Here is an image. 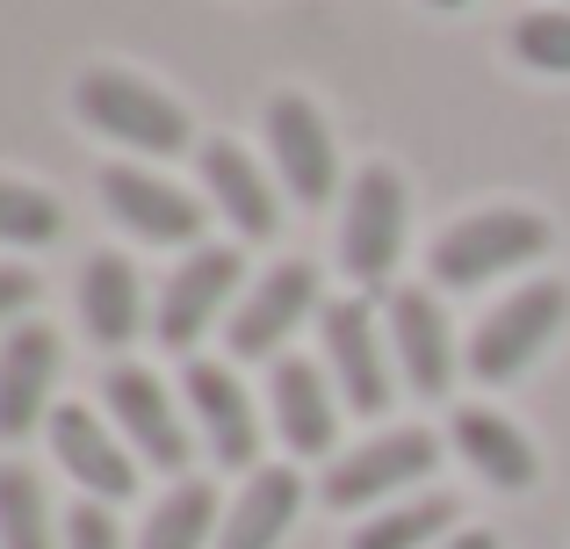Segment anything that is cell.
I'll return each mask as SVG.
<instances>
[{"label":"cell","instance_id":"obj_24","mask_svg":"<svg viewBox=\"0 0 570 549\" xmlns=\"http://www.w3.org/2000/svg\"><path fill=\"white\" fill-rule=\"evenodd\" d=\"M66 232V210L37 182H0V246H51Z\"/></svg>","mask_w":570,"mask_h":549},{"label":"cell","instance_id":"obj_15","mask_svg":"<svg viewBox=\"0 0 570 549\" xmlns=\"http://www.w3.org/2000/svg\"><path fill=\"white\" fill-rule=\"evenodd\" d=\"M188 405H195L203 441L224 470H261V420H253V398H246V383H238V369L195 362L188 369Z\"/></svg>","mask_w":570,"mask_h":549},{"label":"cell","instance_id":"obj_6","mask_svg":"<svg viewBox=\"0 0 570 549\" xmlns=\"http://www.w3.org/2000/svg\"><path fill=\"white\" fill-rule=\"evenodd\" d=\"M441 463V434H426V427H397V434H376L368 449L340 455L333 470H325V507L340 513H362V507H397V492H412L426 470Z\"/></svg>","mask_w":570,"mask_h":549},{"label":"cell","instance_id":"obj_21","mask_svg":"<svg viewBox=\"0 0 570 549\" xmlns=\"http://www.w3.org/2000/svg\"><path fill=\"white\" fill-rule=\"evenodd\" d=\"M224 507H217V484L209 478H174L159 492V507L145 513L138 549H217Z\"/></svg>","mask_w":570,"mask_h":549},{"label":"cell","instance_id":"obj_3","mask_svg":"<svg viewBox=\"0 0 570 549\" xmlns=\"http://www.w3.org/2000/svg\"><path fill=\"white\" fill-rule=\"evenodd\" d=\"M563 318H570V290L563 282H528V290H513L470 333V354H462V362H470L476 383H513V376H528V369L549 354V340L563 333Z\"/></svg>","mask_w":570,"mask_h":549},{"label":"cell","instance_id":"obj_28","mask_svg":"<svg viewBox=\"0 0 570 549\" xmlns=\"http://www.w3.org/2000/svg\"><path fill=\"white\" fill-rule=\"evenodd\" d=\"M433 549H499V536H491V528H455V536L433 542Z\"/></svg>","mask_w":570,"mask_h":549},{"label":"cell","instance_id":"obj_19","mask_svg":"<svg viewBox=\"0 0 570 549\" xmlns=\"http://www.w3.org/2000/svg\"><path fill=\"white\" fill-rule=\"evenodd\" d=\"M304 513V478L296 470H253L238 484V499L224 507V528H217V549H282V536L296 528Z\"/></svg>","mask_w":570,"mask_h":549},{"label":"cell","instance_id":"obj_5","mask_svg":"<svg viewBox=\"0 0 570 549\" xmlns=\"http://www.w3.org/2000/svg\"><path fill=\"white\" fill-rule=\"evenodd\" d=\"M318 333H325V376H333L340 405L390 412L397 376H390V340H383L376 311H368V296H333L318 311Z\"/></svg>","mask_w":570,"mask_h":549},{"label":"cell","instance_id":"obj_2","mask_svg":"<svg viewBox=\"0 0 570 549\" xmlns=\"http://www.w3.org/2000/svg\"><path fill=\"white\" fill-rule=\"evenodd\" d=\"M549 254V217L534 210H476L462 225H448L426 254V275L441 290H484V282L528 268V261Z\"/></svg>","mask_w":570,"mask_h":549},{"label":"cell","instance_id":"obj_9","mask_svg":"<svg viewBox=\"0 0 570 549\" xmlns=\"http://www.w3.org/2000/svg\"><path fill=\"white\" fill-rule=\"evenodd\" d=\"M43 434H51L58 470H66L87 499L116 507V499L138 492V455H130V441L109 427V412H95V405H51Z\"/></svg>","mask_w":570,"mask_h":549},{"label":"cell","instance_id":"obj_11","mask_svg":"<svg viewBox=\"0 0 570 549\" xmlns=\"http://www.w3.org/2000/svg\"><path fill=\"white\" fill-rule=\"evenodd\" d=\"M267 153H275L282 188H289L304 210L333 203V188H340V145H333L325 116L311 109L304 95H275V101H267Z\"/></svg>","mask_w":570,"mask_h":549},{"label":"cell","instance_id":"obj_1","mask_svg":"<svg viewBox=\"0 0 570 549\" xmlns=\"http://www.w3.org/2000/svg\"><path fill=\"white\" fill-rule=\"evenodd\" d=\"M72 109H80V124L95 130V138L124 145V153H145V159H174V153H188V138H195V124H188L181 101H174L167 87L124 72V66L80 72Z\"/></svg>","mask_w":570,"mask_h":549},{"label":"cell","instance_id":"obj_23","mask_svg":"<svg viewBox=\"0 0 570 549\" xmlns=\"http://www.w3.org/2000/svg\"><path fill=\"white\" fill-rule=\"evenodd\" d=\"M0 549H58L51 499L22 463H0Z\"/></svg>","mask_w":570,"mask_h":549},{"label":"cell","instance_id":"obj_29","mask_svg":"<svg viewBox=\"0 0 570 549\" xmlns=\"http://www.w3.org/2000/svg\"><path fill=\"white\" fill-rule=\"evenodd\" d=\"M426 8H470V0H426Z\"/></svg>","mask_w":570,"mask_h":549},{"label":"cell","instance_id":"obj_17","mask_svg":"<svg viewBox=\"0 0 570 549\" xmlns=\"http://www.w3.org/2000/svg\"><path fill=\"white\" fill-rule=\"evenodd\" d=\"M203 188H209V203L224 210V225H232L238 239H275L282 196H275V182L261 174L253 153H238L232 138H209L203 145Z\"/></svg>","mask_w":570,"mask_h":549},{"label":"cell","instance_id":"obj_7","mask_svg":"<svg viewBox=\"0 0 570 549\" xmlns=\"http://www.w3.org/2000/svg\"><path fill=\"white\" fill-rule=\"evenodd\" d=\"M101 405H109V427L130 441V455H145L153 470H174L181 478L188 470V420L174 412V391L153 376V369L138 362H116L109 376H101Z\"/></svg>","mask_w":570,"mask_h":549},{"label":"cell","instance_id":"obj_26","mask_svg":"<svg viewBox=\"0 0 570 549\" xmlns=\"http://www.w3.org/2000/svg\"><path fill=\"white\" fill-rule=\"evenodd\" d=\"M66 549H124V528L101 499H80V507H66Z\"/></svg>","mask_w":570,"mask_h":549},{"label":"cell","instance_id":"obj_18","mask_svg":"<svg viewBox=\"0 0 570 549\" xmlns=\"http://www.w3.org/2000/svg\"><path fill=\"white\" fill-rule=\"evenodd\" d=\"M448 441H455V455H462V463H470L484 484H499V492H528V484L542 478V455H534V441L520 434L505 412H491V405L455 412Z\"/></svg>","mask_w":570,"mask_h":549},{"label":"cell","instance_id":"obj_25","mask_svg":"<svg viewBox=\"0 0 570 549\" xmlns=\"http://www.w3.org/2000/svg\"><path fill=\"white\" fill-rule=\"evenodd\" d=\"M513 58L549 80H570V8H534L513 22Z\"/></svg>","mask_w":570,"mask_h":549},{"label":"cell","instance_id":"obj_13","mask_svg":"<svg viewBox=\"0 0 570 549\" xmlns=\"http://www.w3.org/2000/svg\"><path fill=\"white\" fill-rule=\"evenodd\" d=\"M390 354H397V376L412 383V398H448L455 383V333H448L441 296L426 290H390Z\"/></svg>","mask_w":570,"mask_h":549},{"label":"cell","instance_id":"obj_10","mask_svg":"<svg viewBox=\"0 0 570 549\" xmlns=\"http://www.w3.org/2000/svg\"><path fill=\"white\" fill-rule=\"evenodd\" d=\"M232 296H238V246H195V254H181V268L167 275V290H159L153 340L167 354H188L224 311H238Z\"/></svg>","mask_w":570,"mask_h":549},{"label":"cell","instance_id":"obj_4","mask_svg":"<svg viewBox=\"0 0 570 549\" xmlns=\"http://www.w3.org/2000/svg\"><path fill=\"white\" fill-rule=\"evenodd\" d=\"M404 225H412V196H404L397 167L368 159L347 188V210H340V268L362 290H383L404 254Z\"/></svg>","mask_w":570,"mask_h":549},{"label":"cell","instance_id":"obj_27","mask_svg":"<svg viewBox=\"0 0 570 549\" xmlns=\"http://www.w3.org/2000/svg\"><path fill=\"white\" fill-rule=\"evenodd\" d=\"M29 304H37V275H29V268H14V261H0V325H8V318H22Z\"/></svg>","mask_w":570,"mask_h":549},{"label":"cell","instance_id":"obj_12","mask_svg":"<svg viewBox=\"0 0 570 549\" xmlns=\"http://www.w3.org/2000/svg\"><path fill=\"white\" fill-rule=\"evenodd\" d=\"M311 311H318V268H311V261H282V268H267L246 296H238L224 340H232L238 362H261V354H275Z\"/></svg>","mask_w":570,"mask_h":549},{"label":"cell","instance_id":"obj_14","mask_svg":"<svg viewBox=\"0 0 570 549\" xmlns=\"http://www.w3.org/2000/svg\"><path fill=\"white\" fill-rule=\"evenodd\" d=\"M51 383H58V333L14 325L0 340V441H22L29 427L51 420Z\"/></svg>","mask_w":570,"mask_h":549},{"label":"cell","instance_id":"obj_22","mask_svg":"<svg viewBox=\"0 0 570 549\" xmlns=\"http://www.w3.org/2000/svg\"><path fill=\"white\" fill-rule=\"evenodd\" d=\"M455 521H462V507L448 492H419V499H397V507H376L347 536V549H433L455 536Z\"/></svg>","mask_w":570,"mask_h":549},{"label":"cell","instance_id":"obj_20","mask_svg":"<svg viewBox=\"0 0 570 549\" xmlns=\"http://www.w3.org/2000/svg\"><path fill=\"white\" fill-rule=\"evenodd\" d=\"M80 325L95 347H130L145 325V296H138V268L124 254H95L80 268Z\"/></svg>","mask_w":570,"mask_h":549},{"label":"cell","instance_id":"obj_16","mask_svg":"<svg viewBox=\"0 0 570 549\" xmlns=\"http://www.w3.org/2000/svg\"><path fill=\"white\" fill-rule=\"evenodd\" d=\"M267 398H275L282 449L289 455H333V441H340V391H333V376H325L318 362H275Z\"/></svg>","mask_w":570,"mask_h":549},{"label":"cell","instance_id":"obj_8","mask_svg":"<svg viewBox=\"0 0 570 549\" xmlns=\"http://www.w3.org/2000/svg\"><path fill=\"white\" fill-rule=\"evenodd\" d=\"M101 210H109L130 239H145V246H181V254H195L203 217H209L181 182H167V174H153V167H130V159L101 167Z\"/></svg>","mask_w":570,"mask_h":549}]
</instances>
